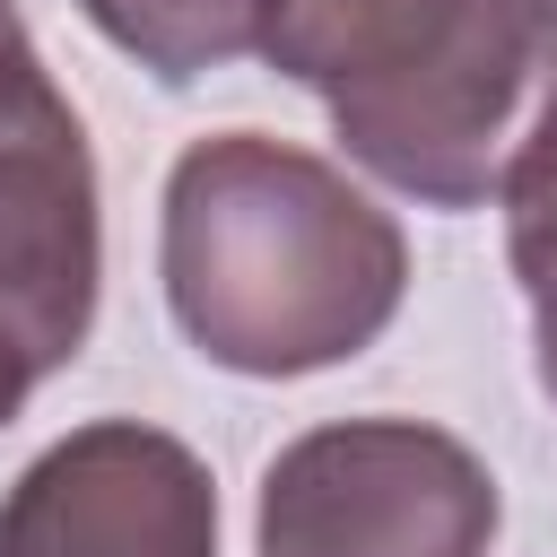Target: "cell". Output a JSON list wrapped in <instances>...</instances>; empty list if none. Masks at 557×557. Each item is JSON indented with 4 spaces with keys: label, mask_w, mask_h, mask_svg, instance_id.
I'll list each match as a JSON object with an SVG mask.
<instances>
[{
    "label": "cell",
    "mask_w": 557,
    "mask_h": 557,
    "mask_svg": "<svg viewBox=\"0 0 557 557\" xmlns=\"http://www.w3.org/2000/svg\"><path fill=\"white\" fill-rule=\"evenodd\" d=\"M0 557H218V479L148 418H87L9 479Z\"/></svg>",
    "instance_id": "5"
},
{
    "label": "cell",
    "mask_w": 557,
    "mask_h": 557,
    "mask_svg": "<svg viewBox=\"0 0 557 557\" xmlns=\"http://www.w3.org/2000/svg\"><path fill=\"white\" fill-rule=\"evenodd\" d=\"M157 278L209 366L296 383L366 357L400 322L409 235L348 165L270 131H209L165 174Z\"/></svg>",
    "instance_id": "1"
},
{
    "label": "cell",
    "mask_w": 557,
    "mask_h": 557,
    "mask_svg": "<svg viewBox=\"0 0 557 557\" xmlns=\"http://www.w3.org/2000/svg\"><path fill=\"white\" fill-rule=\"evenodd\" d=\"M322 104L348 165L383 191L487 209L557 113V0H426Z\"/></svg>",
    "instance_id": "2"
},
{
    "label": "cell",
    "mask_w": 557,
    "mask_h": 557,
    "mask_svg": "<svg viewBox=\"0 0 557 557\" xmlns=\"http://www.w3.org/2000/svg\"><path fill=\"white\" fill-rule=\"evenodd\" d=\"M17 409H26V400H9V392H0V426H9V418H17Z\"/></svg>",
    "instance_id": "10"
},
{
    "label": "cell",
    "mask_w": 557,
    "mask_h": 557,
    "mask_svg": "<svg viewBox=\"0 0 557 557\" xmlns=\"http://www.w3.org/2000/svg\"><path fill=\"white\" fill-rule=\"evenodd\" d=\"M270 9L278 0H78V17L122 61H139L157 87H191V78L261 52Z\"/></svg>",
    "instance_id": "6"
},
{
    "label": "cell",
    "mask_w": 557,
    "mask_h": 557,
    "mask_svg": "<svg viewBox=\"0 0 557 557\" xmlns=\"http://www.w3.org/2000/svg\"><path fill=\"white\" fill-rule=\"evenodd\" d=\"M104 296V191L78 104L35 44L0 52V392L61 374Z\"/></svg>",
    "instance_id": "4"
},
{
    "label": "cell",
    "mask_w": 557,
    "mask_h": 557,
    "mask_svg": "<svg viewBox=\"0 0 557 557\" xmlns=\"http://www.w3.org/2000/svg\"><path fill=\"white\" fill-rule=\"evenodd\" d=\"M531 374H540V392H548V409H557V287L531 296Z\"/></svg>",
    "instance_id": "8"
},
{
    "label": "cell",
    "mask_w": 557,
    "mask_h": 557,
    "mask_svg": "<svg viewBox=\"0 0 557 557\" xmlns=\"http://www.w3.org/2000/svg\"><path fill=\"white\" fill-rule=\"evenodd\" d=\"M505 522L496 470L426 418H331L270 453L261 557H487Z\"/></svg>",
    "instance_id": "3"
},
{
    "label": "cell",
    "mask_w": 557,
    "mask_h": 557,
    "mask_svg": "<svg viewBox=\"0 0 557 557\" xmlns=\"http://www.w3.org/2000/svg\"><path fill=\"white\" fill-rule=\"evenodd\" d=\"M9 44H26V17H17V0H0V52Z\"/></svg>",
    "instance_id": "9"
},
{
    "label": "cell",
    "mask_w": 557,
    "mask_h": 557,
    "mask_svg": "<svg viewBox=\"0 0 557 557\" xmlns=\"http://www.w3.org/2000/svg\"><path fill=\"white\" fill-rule=\"evenodd\" d=\"M505 261H513L522 296L557 287V113L540 122V139L522 148V165L505 183Z\"/></svg>",
    "instance_id": "7"
}]
</instances>
